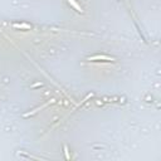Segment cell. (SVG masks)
Segmentation results:
<instances>
[{"instance_id":"obj_1","label":"cell","mask_w":161,"mask_h":161,"mask_svg":"<svg viewBox=\"0 0 161 161\" xmlns=\"http://www.w3.org/2000/svg\"><path fill=\"white\" fill-rule=\"evenodd\" d=\"M87 61H107V62H112V61H115V58L108 57V56H103V54H96V56L88 57Z\"/></svg>"},{"instance_id":"obj_2","label":"cell","mask_w":161,"mask_h":161,"mask_svg":"<svg viewBox=\"0 0 161 161\" xmlns=\"http://www.w3.org/2000/svg\"><path fill=\"white\" fill-rule=\"evenodd\" d=\"M54 101H56L54 98H52L50 101H48V102H47V103H44L43 106H40V107H37V108H34V110H33V111H30V112H27V113L24 115V117H28V116H32V115H34V113L39 112L40 110H43V108H45V107H48L50 103H54Z\"/></svg>"},{"instance_id":"obj_3","label":"cell","mask_w":161,"mask_h":161,"mask_svg":"<svg viewBox=\"0 0 161 161\" xmlns=\"http://www.w3.org/2000/svg\"><path fill=\"white\" fill-rule=\"evenodd\" d=\"M68 3H69V4H71V5H72V7H73L78 13H83V9L78 5V3L76 2V0H68Z\"/></svg>"},{"instance_id":"obj_4","label":"cell","mask_w":161,"mask_h":161,"mask_svg":"<svg viewBox=\"0 0 161 161\" xmlns=\"http://www.w3.org/2000/svg\"><path fill=\"white\" fill-rule=\"evenodd\" d=\"M13 27L17 28V29H24V30H29L32 28L29 24H14Z\"/></svg>"},{"instance_id":"obj_5","label":"cell","mask_w":161,"mask_h":161,"mask_svg":"<svg viewBox=\"0 0 161 161\" xmlns=\"http://www.w3.org/2000/svg\"><path fill=\"white\" fill-rule=\"evenodd\" d=\"M64 155H66V158H67V160H69V158H71V156H69V152H68V148H67V146H64Z\"/></svg>"},{"instance_id":"obj_6","label":"cell","mask_w":161,"mask_h":161,"mask_svg":"<svg viewBox=\"0 0 161 161\" xmlns=\"http://www.w3.org/2000/svg\"><path fill=\"white\" fill-rule=\"evenodd\" d=\"M38 86H42V83H35V84H33V86H32V87H33V88H34V87H38Z\"/></svg>"}]
</instances>
